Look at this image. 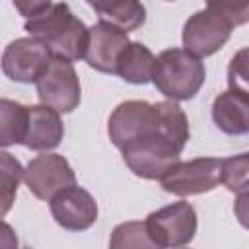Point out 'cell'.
Returning a JSON list of instances; mask_svg holds the SVG:
<instances>
[{
    "instance_id": "ba28073f",
    "label": "cell",
    "mask_w": 249,
    "mask_h": 249,
    "mask_svg": "<svg viewBox=\"0 0 249 249\" xmlns=\"http://www.w3.org/2000/svg\"><path fill=\"white\" fill-rule=\"evenodd\" d=\"M231 25L212 10L195 12L183 25L181 41L187 53L204 58L218 53L231 35Z\"/></svg>"
},
{
    "instance_id": "7c38bea8",
    "label": "cell",
    "mask_w": 249,
    "mask_h": 249,
    "mask_svg": "<svg viewBox=\"0 0 249 249\" xmlns=\"http://www.w3.org/2000/svg\"><path fill=\"white\" fill-rule=\"evenodd\" d=\"M128 43L130 41L124 31L105 21H99L88 27V45H86L84 60L88 62V66H91L97 72L115 74L117 60Z\"/></svg>"
},
{
    "instance_id": "44dd1931",
    "label": "cell",
    "mask_w": 249,
    "mask_h": 249,
    "mask_svg": "<svg viewBox=\"0 0 249 249\" xmlns=\"http://www.w3.org/2000/svg\"><path fill=\"white\" fill-rule=\"evenodd\" d=\"M206 8L222 16L231 27L243 25L249 19V0H204Z\"/></svg>"
},
{
    "instance_id": "e0dca14e",
    "label": "cell",
    "mask_w": 249,
    "mask_h": 249,
    "mask_svg": "<svg viewBox=\"0 0 249 249\" xmlns=\"http://www.w3.org/2000/svg\"><path fill=\"white\" fill-rule=\"evenodd\" d=\"M27 123V107L12 101L0 99V148L21 144Z\"/></svg>"
},
{
    "instance_id": "277c9868",
    "label": "cell",
    "mask_w": 249,
    "mask_h": 249,
    "mask_svg": "<svg viewBox=\"0 0 249 249\" xmlns=\"http://www.w3.org/2000/svg\"><path fill=\"white\" fill-rule=\"evenodd\" d=\"M183 148L161 132H152L126 142L121 148L123 160L128 169L150 181H160L179 160Z\"/></svg>"
},
{
    "instance_id": "8992f818",
    "label": "cell",
    "mask_w": 249,
    "mask_h": 249,
    "mask_svg": "<svg viewBox=\"0 0 249 249\" xmlns=\"http://www.w3.org/2000/svg\"><path fill=\"white\" fill-rule=\"evenodd\" d=\"M39 101L58 113H72L80 105V78L70 60L51 56L47 68L35 82Z\"/></svg>"
},
{
    "instance_id": "4316f807",
    "label": "cell",
    "mask_w": 249,
    "mask_h": 249,
    "mask_svg": "<svg viewBox=\"0 0 249 249\" xmlns=\"http://www.w3.org/2000/svg\"><path fill=\"white\" fill-rule=\"evenodd\" d=\"M167 2H173V0H167Z\"/></svg>"
},
{
    "instance_id": "d6986e66",
    "label": "cell",
    "mask_w": 249,
    "mask_h": 249,
    "mask_svg": "<svg viewBox=\"0 0 249 249\" xmlns=\"http://www.w3.org/2000/svg\"><path fill=\"white\" fill-rule=\"evenodd\" d=\"M247 169H249V156L247 154H239V156L222 160V183L226 185V189L235 193V195L249 193Z\"/></svg>"
},
{
    "instance_id": "3957f363",
    "label": "cell",
    "mask_w": 249,
    "mask_h": 249,
    "mask_svg": "<svg viewBox=\"0 0 249 249\" xmlns=\"http://www.w3.org/2000/svg\"><path fill=\"white\" fill-rule=\"evenodd\" d=\"M206 80L202 60L185 49H165L156 56L152 80L165 97L173 101L193 99Z\"/></svg>"
},
{
    "instance_id": "9a60e30c",
    "label": "cell",
    "mask_w": 249,
    "mask_h": 249,
    "mask_svg": "<svg viewBox=\"0 0 249 249\" xmlns=\"http://www.w3.org/2000/svg\"><path fill=\"white\" fill-rule=\"evenodd\" d=\"M101 21L128 33L144 25L146 8L140 0H101L93 6Z\"/></svg>"
},
{
    "instance_id": "5bb4252c",
    "label": "cell",
    "mask_w": 249,
    "mask_h": 249,
    "mask_svg": "<svg viewBox=\"0 0 249 249\" xmlns=\"http://www.w3.org/2000/svg\"><path fill=\"white\" fill-rule=\"evenodd\" d=\"M212 121L214 124L231 136H241L249 132V95L247 91L228 89L214 97L212 101Z\"/></svg>"
},
{
    "instance_id": "484cf974",
    "label": "cell",
    "mask_w": 249,
    "mask_h": 249,
    "mask_svg": "<svg viewBox=\"0 0 249 249\" xmlns=\"http://www.w3.org/2000/svg\"><path fill=\"white\" fill-rule=\"evenodd\" d=\"M86 2H88V4H89V6H91V8H93V6H95V4H99V2H101V0H86Z\"/></svg>"
},
{
    "instance_id": "ffe728a7",
    "label": "cell",
    "mask_w": 249,
    "mask_h": 249,
    "mask_svg": "<svg viewBox=\"0 0 249 249\" xmlns=\"http://www.w3.org/2000/svg\"><path fill=\"white\" fill-rule=\"evenodd\" d=\"M109 245L113 249H119V247H123V249L124 247H154L152 239L146 233L144 222H124V224H119L113 230Z\"/></svg>"
},
{
    "instance_id": "30bf717a",
    "label": "cell",
    "mask_w": 249,
    "mask_h": 249,
    "mask_svg": "<svg viewBox=\"0 0 249 249\" xmlns=\"http://www.w3.org/2000/svg\"><path fill=\"white\" fill-rule=\"evenodd\" d=\"M23 181L39 200L49 202L58 191L74 185L76 175L66 158L45 152L27 163L23 169Z\"/></svg>"
},
{
    "instance_id": "8fae6325",
    "label": "cell",
    "mask_w": 249,
    "mask_h": 249,
    "mask_svg": "<svg viewBox=\"0 0 249 249\" xmlns=\"http://www.w3.org/2000/svg\"><path fill=\"white\" fill-rule=\"evenodd\" d=\"M49 206L54 222L68 231H84L97 220L95 198L76 183L58 191L49 200Z\"/></svg>"
},
{
    "instance_id": "5b68a950",
    "label": "cell",
    "mask_w": 249,
    "mask_h": 249,
    "mask_svg": "<svg viewBox=\"0 0 249 249\" xmlns=\"http://www.w3.org/2000/svg\"><path fill=\"white\" fill-rule=\"evenodd\" d=\"M144 226L154 247H183L193 241L198 222L193 204L179 200L150 212Z\"/></svg>"
},
{
    "instance_id": "6da1fadb",
    "label": "cell",
    "mask_w": 249,
    "mask_h": 249,
    "mask_svg": "<svg viewBox=\"0 0 249 249\" xmlns=\"http://www.w3.org/2000/svg\"><path fill=\"white\" fill-rule=\"evenodd\" d=\"M111 142L121 150L126 142L146 136L152 132H161L169 136L181 148L189 142V119L185 111L171 99V101H123L119 103L107 123Z\"/></svg>"
},
{
    "instance_id": "2e32d148",
    "label": "cell",
    "mask_w": 249,
    "mask_h": 249,
    "mask_svg": "<svg viewBox=\"0 0 249 249\" xmlns=\"http://www.w3.org/2000/svg\"><path fill=\"white\" fill-rule=\"evenodd\" d=\"M154 62L156 56L144 43L130 41L117 60L115 74H119L128 84H148L152 80Z\"/></svg>"
},
{
    "instance_id": "9c48e42d",
    "label": "cell",
    "mask_w": 249,
    "mask_h": 249,
    "mask_svg": "<svg viewBox=\"0 0 249 249\" xmlns=\"http://www.w3.org/2000/svg\"><path fill=\"white\" fill-rule=\"evenodd\" d=\"M51 51L35 37H19L2 53V72L12 82L35 84L51 60Z\"/></svg>"
},
{
    "instance_id": "52a82bcc",
    "label": "cell",
    "mask_w": 249,
    "mask_h": 249,
    "mask_svg": "<svg viewBox=\"0 0 249 249\" xmlns=\"http://www.w3.org/2000/svg\"><path fill=\"white\" fill-rule=\"evenodd\" d=\"M161 189L177 196L202 195L216 189L222 183V160L196 158L189 161H177L161 179Z\"/></svg>"
},
{
    "instance_id": "7402d4cb",
    "label": "cell",
    "mask_w": 249,
    "mask_h": 249,
    "mask_svg": "<svg viewBox=\"0 0 249 249\" xmlns=\"http://www.w3.org/2000/svg\"><path fill=\"white\" fill-rule=\"evenodd\" d=\"M228 86L230 89L247 91V51L245 49H241L228 66Z\"/></svg>"
},
{
    "instance_id": "4fadbf2b",
    "label": "cell",
    "mask_w": 249,
    "mask_h": 249,
    "mask_svg": "<svg viewBox=\"0 0 249 249\" xmlns=\"http://www.w3.org/2000/svg\"><path fill=\"white\" fill-rule=\"evenodd\" d=\"M64 136V124L60 113L49 105L27 107V123L21 144L35 152L54 150Z\"/></svg>"
},
{
    "instance_id": "ac0fdd59",
    "label": "cell",
    "mask_w": 249,
    "mask_h": 249,
    "mask_svg": "<svg viewBox=\"0 0 249 249\" xmlns=\"http://www.w3.org/2000/svg\"><path fill=\"white\" fill-rule=\"evenodd\" d=\"M21 179H23L21 163L12 154L0 150V218H4L12 210Z\"/></svg>"
},
{
    "instance_id": "d4e9b609",
    "label": "cell",
    "mask_w": 249,
    "mask_h": 249,
    "mask_svg": "<svg viewBox=\"0 0 249 249\" xmlns=\"http://www.w3.org/2000/svg\"><path fill=\"white\" fill-rule=\"evenodd\" d=\"M247 198H249V193H241V195H237V208H235V212H237V216H239V220H241V224L243 226H247V222H245V218H247V214H245V204H247Z\"/></svg>"
},
{
    "instance_id": "7a4b0ae2",
    "label": "cell",
    "mask_w": 249,
    "mask_h": 249,
    "mask_svg": "<svg viewBox=\"0 0 249 249\" xmlns=\"http://www.w3.org/2000/svg\"><path fill=\"white\" fill-rule=\"evenodd\" d=\"M25 31L39 39L53 56L66 58L70 62L84 58L88 45V27L78 19L70 6L64 2L51 4L43 12L25 19Z\"/></svg>"
},
{
    "instance_id": "cb8c5ba5",
    "label": "cell",
    "mask_w": 249,
    "mask_h": 249,
    "mask_svg": "<svg viewBox=\"0 0 249 249\" xmlns=\"http://www.w3.org/2000/svg\"><path fill=\"white\" fill-rule=\"evenodd\" d=\"M18 245H19V241H18L14 228L10 224L2 222V218H0V247L2 249H16Z\"/></svg>"
},
{
    "instance_id": "603a6c76",
    "label": "cell",
    "mask_w": 249,
    "mask_h": 249,
    "mask_svg": "<svg viewBox=\"0 0 249 249\" xmlns=\"http://www.w3.org/2000/svg\"><path fill=\"white\" fill-rule=\"evenodd\" d=\"M12 2L23 18H31V16L43 12L45 8H49L53 4V0H12Z\"/></svg>"
}]
</instances>
